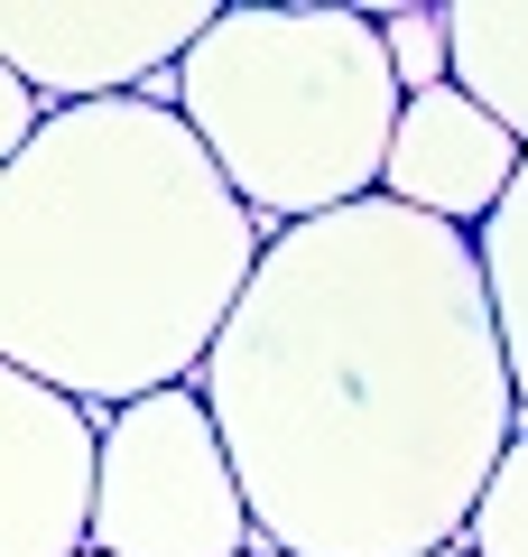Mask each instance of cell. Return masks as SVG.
I'll return each mask as SVG.
<instances>
[{
  "instance_id": "cell-1",
  "label": "cell",
  "mask_w": 528,
  "mask_h": 557,
  "mask_svg": "<svg viewBox=\"0 0 528 557\" xmlns=\"http://www.w3.org/2000/svg\"><path fill=\"white\" fill-rule=\"evenodd\" d=\"M196 391L278 557L464 548L528 437L482 242L390 196L278 233Z\"/></svg>"
},
{
  "instance_id": "cell-2",
  "label": "cell",
  "mask_w": 528,
  "mask_h": 557,
  "mask_svg": "<svg viewBox=\"0 0 528 557\" xmlns=\"http://www.w3.org/2000/svg\"><path fill=\"white\" fill-rule=\"evenodd\" d=\"M269 242L186 112L75 102L0 168V362L102 418L196 391Z\"/></svg>"
},
{
  "instance_id": "cell-3",
  "label": "cell",
  "mask_w": 528,
  "mask_h": 557,
  "mask_svg": "<svg viewBox=\"0 0 528 557\" xmlns=\"http://www.w3.org/2000/svg\"><path fill=\"white\" fill-rule=\"evenodd\" d=\"M176 112L269 233L372 205L390 177L408 84L372 10H223L176 65Z\"/></svg>"
},
{
  "instance_id": "cell-4",
  "label": "cell",
  "mask_w": 528,
  "mask_h": 557,
  "mask_svg": "<svg viewBox=\"0 0 528 557\" xmlns=\"http://www.w3.org/2000/svg\"><path fill=\"white\" fill-rule=\"evenodd\" d=\"M251 493L204 391H158L102 418V520L93 557H260Z\"/></svg>"
},
{
  "instance_id": "cell-5",
  "label": "cell",
  "mask_w": 528,
  "mask_h": 557,
  "mask_svg": "<svg viewBox=\"0 0 528 557\" xmlns=\"http://www.w3.org/2000/svg\"><path fill=\"white\" fill-rule=\"evenodd\" d=\"M214 20L223 0H0V65L28 75L56 112L139 102L214 38Z\"/></svg>"
},
{
  "instance_id": "cell-6",
  "label": "cell",
  "mask_w": 528,
  "mask_h": 557,
  "mask_svg": "<svg viewBox=\"0 0 528 557\" xmlns=\"http://www.w3.org/2000/svg\"><path fill=\"white\" fill-rule=\"evenodd\" d=\"M0 557H93L102 520V409L0 362Z\"/></svg>"
},
{
  "instance_id": "cell-7",
  "label": "cell",
  "mask_w": 528,
  "mask_h": 557,
  "mask_svg": "<svg viewBox=\"0 0 528 557\" xmlns=\"http://www.w3.org/2000/svg\"><path fill=\"white\" fill-rule=\"evenodd\" d=\"M519 168H528V139L501 131V121H491L464 84H445V94H417V102H408L380 196L408 205V214L454 223V233H482V223L510 205Z\"/></svg>"
},
{
  "instance_id": "cell-8",
  "label": "cell",
  "mask_w": 528,
  "mask_h": 557,
  "mask_svg": "<svg viewBox=\"0 0 528 557\" xmlns=\"http://www.w3.org/2000/svg\"><path fill=\"white\" fill-rule=\"evenodd\" d=\"M445 28H454V84L501 131L528 139V0H454Z\"/></svg>"
},
{
  "instance_id": "cell-9",
  "label": "cell",
  "mask_w": 528,
  "mask_h": 557,
  "mask_svg": "<svg viewBox=\"0 0 528 557\" xmlns=\"http://www.w3.org/2000/svg\"><path fill=\"white\" fill-rule=\"evenodd\" d=\"M473 242H482L491 307H501V344H510V381H519V409H528V168H519V186H510V205Z\"/></svg>"
},
{
  "instance_id": "cell-10",
  "label": "cell",
  "mask_w": 528,
  "mask_h": 557,
  "mask_svg": "<svg viewBox=\"0 0 528 557\" xmlns=\"http://www.w3.org/2000/svg\"><path fill=\"white\" fill-rule=\"evenodd\" d=\"M372 20H380V47H390L408 102L454 84V28H445V10H427V0H390V10H372Z\"/></svg>"
},
{
  "instance_id": "cell-11",
  "label": "cell",
  "mask_w": 528,
  "mask_h": 557,
  "mask_svg": "<svg viewBox=\"0 0 528 557\" xmlns=\"http://www.w3.org/2000/svg\"><path fill=\"white\" fill-rule=\"evenodd\" d=\"M464 548L473 557H528V437L501 456V474H491V493H482V511H473Z\"/></svg>"
},
{
  "instance_id": "cell-12",
  "label": "cell",
  "mask_w": 528,
  "mask_h": 557,
  "mask_svg": "<svg viewBox=\"0 0 528 557\" xmlns=\"http://www.w3.org/2000/svg\"><path fill=\"white\" fill-rule=\"evenodd\" d=\"M436 557H473V548H436Z\"/></svg>"
},
{
  "instance_id": "cell-13",
  "label": "cell",
  "mask_w": 528,
  "mask_h": 557,
  "mask_svg": "<svg viewBox=\"0 0 528 557\" xmlns=\"http://www.w3.org/2000/svg\"><path fill=\"white\" fill-rule=\"evenodd\" d=\"M260 557H278V548H260Z\"/></svg>"
}]
</instances>
